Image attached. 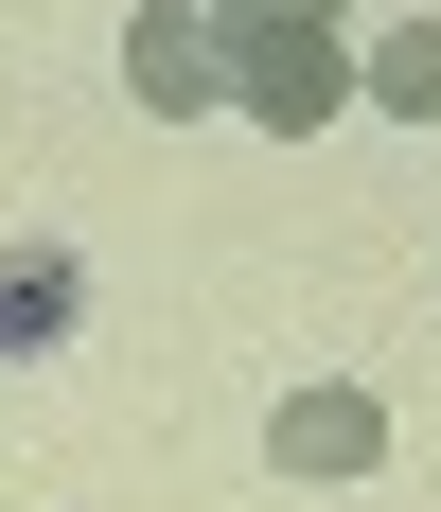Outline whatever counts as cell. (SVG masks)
Masks as SVG:
<instances>
[{"mask_svg": "<svg viewBox=\"0 0 441 512\" xmlns=\"http://www.w3.org/2000/svg\"><path fill=\"white\" fill-rule=\"evenodd\" d=\"M230 106H247V124H283V142H300V124H336V106H353V36H336V18H300V0L230 18Z\"/></svg>", "mask_w": 441, "mask_h": 512, "instance_id": "1", "label": "cell"}, {"mask_svg": "<svg viewBox=\"0 0 441 512\" xmlns=\"http://www.w3.org/2000/svg\"><path fill=\"white\" fill-rule=\"evenodd\" d=\"M265 460L336 495V477H371V460H389V407H371V389H283V407H265Z\"/></svg>", "mask_w": 441, "mask_h": 512, "instance_id": "2", "label": "cell"}, {"mask_svg": "<svg viewBox=\"0 0 441 512\" xmlns=\"http://www.w3.org/2000/svg\"><path fill=\"white\" fill-rule=\"evenodd\" d=\"M124 89L142 106H230V18H177V0L124 18Z\"/></svg>", "mask_w": 441, "mask_h": 512, "instance_id": "3", "label": "cell"}, {"mask_svg": "<svg viewBox=\"0 0 441 512\" xmlns=\"http://www.w3.org/2000/svg\"><path fill=\"white\" fill-rule=\"evenodd\" d=\"M71 318H89V248H0V354H71Z\"/></svg>", "mask_w": 441, "mask_h": 512, "instance_id": "4", "label": "cell"}, {"mask_svg": "<svg viewBox=\"0 0 441 512\" xmlns=\"http://www.w3.org/2000/svg\"><path fill=\"white\" fill-rule=\"evenodd\" d=\"M353 89H371V106H406V124H441V18H389V36L353 53Z\"/></svg>", "mask_w": 441, "mask_h": 512, "instance_id": "5", "label": "cell"}]
</instances>
